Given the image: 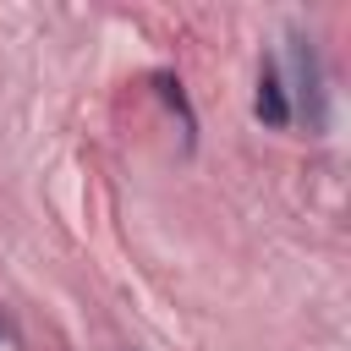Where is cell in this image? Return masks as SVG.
<instances>
[{"label": "cell", "instance_id": "1", "mask_svg": "<svg viewBox=\"0 0 351 351\" xmlns=\"http://www.w3.org/2000/svg\"><path fill=\"white\" fill-rule=\"evenodd\" d=\"M291 44H296V77H302V99H307V126L324 132V126H329V99H324V71H318L313 38L291 33Z\"/></svg>", "mask_w": 351, "mask_h": 351}, {"label": "cell", "instance_id": "2", "mask_svg": "<svg viewBox=\"0 0 351 351\" xmlns=\"http://www.w3.org/2000/svg\"><path fill=\"white\" fill-rule=\"evenodd\" d=\"M252 115L263 126H291V99H285V82H280V66L263 60L258 66V99H252Z\"/></svg>", "mask_w": 351, "mask_h": 351}, {"label": "cell", "instance_id": "3", "mask_svg": "<svg viewBox=\"0 0 351 351\" xmlns=\"http://www.w3.org/2000/svg\"><path fill=\"white\" fill-rule=\"evenodd\" d=\"M154 88L165 93V104H176V110H181V121H186V143H197V115L186 110V93H181V82H176L170 71H159V77H154Z\"/></svg>", "mask_w": 351, "mask_h": 351}]
</instances>
